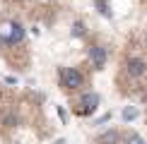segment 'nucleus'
<instances>
[{
  "label": "nucleus",
  "instance_id": "1",
  "mask_svg": "<svg viewBox=\"0 0 147 144\" xmlns=\"http://www.w3.org/2000/svg\"><path fill=\"white\" fill-rule=\"evenodd\" d=\"M0 39L7 41V43H17V41L24 39V29L20 24H15V22H5L0 27Z\"/></svg>",
  "mask_w": 147,
  "mask_h": 144
},
{
  "label": "nucleus",
  "instance_id": "2",
  "mask_svg": "<svg viewBox=\"0 0 147 144\" xmlns=\"http://www.w3.org/2000/svg\"><path fill=\"white\" fill-rule=\"evenodd\" d=\"M60 79H63V87L80 89V87H82V82H84V77H82V72L75 70V67H65L63 72H60Z\"/></svg>",
  "mask_w": 147,
  "mask_h": 144
},
{
  "label": "nucleus",
  "instance_id": "3",
  "mask_svg": "<svg viewBox=\"0 0 147 144\" xmlns=\"http://www.w3.org/2000/svg\"><path fill=\"white\" fill-rule=\"evenodd\" d=\"M96 108H99V96L96 94H82V99H80V106H77V113L80 115H89V113H94Z\"/></svg>",
  "mask_w": 147,
  "mask_h": 144
},
{
  "label": "nucleus",
  "instance_id": "4",
  "mask_svg": "<svg viewBox=\"0 0 147 144\" xmlns=\"http://www.w3.org/2000/svg\"><path fill=\"white\" fill-rule=\"evenodd\" d=\"M89 60H92V65H94L96 70H101L104 63H106V51H104L101 46H92L89 48Z\"/></svg>",
  "mask_w": 147,
  "mask_h": 144
},
{
  "label": "nucleus",
  "instance_id": "5",
  "mask_svg": "<svg viewBox=\"0 0 147 144\" xmlns=\"http://www.w3.org/2000/svg\"><path fill=\"white\" fill-rule=\"evenodd\" d=\"M128 75H130V77L145 75V63L140 58H130V60H128Z\"/></svg>",
  "mask_w": 147,
  "mask_h": 144
},
{
  "label": "nucleus",
  "instance_id": "6",
  "mask_svg": "<svg viewBox=\"0 0 147 144\" xmlns=\"http://www.w3.org/2000/svg\"><path fill=\"white\" fill-rule=\"evenodd\" d=\"M99 144H121V135L116 130H109L99 137Z\"/></svg>",
  "mask_w": 147,
  "mask_h": 144
},
{
  "label": "nucleus",
  "instance_id": "7",
  "mask_svg": "<svg viewBox=\"0 0 147 144\" xmlns=\"http://www.w3.org/2000/svg\"><path fill=\"white\" fill-rule=\"evenodd\" d=\"M135 118H138V108L135 106H128L125 111H123V120H125V123H130V120H135Z\"/></svg>",
  "mask_w": 147,
  "mask_h": 144
},
{
  "label": "nucleus",
  "instance_id": "8",
  "mask_svg": "<svg viewBox=\"0 0 147 144\" xmlns=\"http://www.w3.org/2000/svg\"><path fill=\"white\" fill-rule=\"evenodd\" d=\"M125 144H145V139L138 135V132H130V135L125 137Z\"/></svg>",
  "mask_w": 147,
  "mask_h": 144
},
{
  "label": "nucleus",
  "instance_id": "9",
  "mask_svg": "<svg viewBox=\"0 0 147 144\" xmlns=\"http://www.w3.org/2000/svg\"><path fill=\"white\" fill-rule=\"evenodd\" d=\"M58 118L63 120V123L68 120V113H65V108H63V106H58Z\"/></svg>",
  "mask_w": 147,
  "mask_h": 144
},
{
  "label": "nucleus",
  "instance_id": "10",
  "mask_svg": "<svg viewBox=\"0 0 147 144\" xmlns=\"http://www.w3.org/2000/svg\"><path fill=\"white\" fill-rule=\"evenodd\" d=\"M99 12H104L106 17H111V12H109V7H106V3H99Z\"/></svg>",
  "mask_w": 147,
  "mask_h": 144
}]
</instances>
